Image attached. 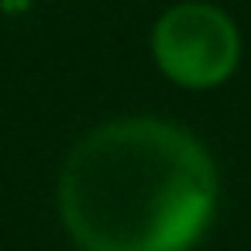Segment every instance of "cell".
<instances>
[{"instance_id": "obj_1", "label": "cell", "mask_w": 251, "mask_h": 251, "mask_svg": "<svg viewBox=\"0 0 251 251\" xmlns=\"http://www.w3.org/2000/svg\"><path fill=\"white\" fill-rule=\"evenodd\" d=\"M217 165L179 124L121 117L76 141L59 210L79 251H189L217 210Z\"/></svg>"}, {"instance_id": "obj_2", "label": "cell", "mask_w": 251, "mask_h": 251, "mask_svg": "<svg viewBox=\"0 0 251 251\" xmlns=\"http://www.w3.org/2000/svg\"><path fill=\"white\" fill-rule=\"evenodd\" d=\"M151 55L162 76L186 90H213L234 76L241 59V35L213 4L186 0L169 7L151 31Z\"/></svg>"}]
</instances>
